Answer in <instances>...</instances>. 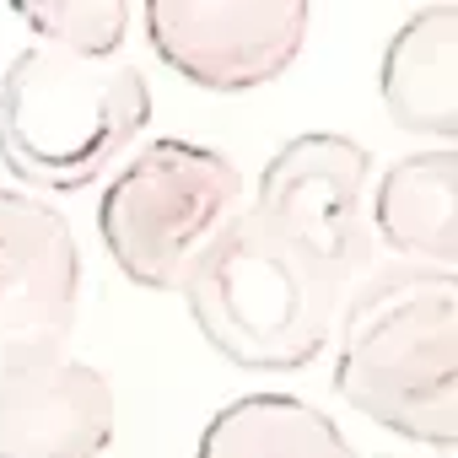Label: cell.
Returning a JSON list of instances; mask_svg holds the SVG:
<instances>
[{
    "mask_svg": "<svg viewBox=\"0 0 458 458\" xmlns=\"http://www.w3.org/2000/svg\"><path fill=\"white\" fill-rule=\"evenodd\" d=\"M372 157L313 130L286 140L249 205L194 254L178 297L216 356L249 372H302L324 356L351 292L372 276Z\"/></svg>",
    "mask_w": 458,
    "mask_h": 458,
    "instance_id": "1",
    "label": "cell"
},
{
    "mask_svg": "<svg viewBox=\"0 0 458 458\" xmlns=\"http://www.w3.org/2000/svg\"><path fill=\"white\" fill-rule=\"evenodd\" d=\"M340 399L372 426L453 453L458 442V276L431 265L372 270L340 313Z\"/></svg>",
    "mask_w": 458,
    "mask_h": 458,
    "instance_id": "2",
    "label": "cell"
},
{
    "mask_svg": "<svg viewBox=\"0 0 458 458\" xmlns=\"http://www.w3.org/2000/svg\"><path fill=\"white\" fill-rule=\"evenodd\" d=\"M151 124V87L124 60L22 49L0 76V162L33 189L98 183Z\"/></svg>",
    "mask_w": 458,
    "mask_h": 458,
    "instance_id": "3",
    "label": "cell"
},
{
    "mask_svg": "<svg viewBox=\"0 0 458 458\" xmlns=\"http://www.w3.org/2000/svg\"><path fill=\"white\" fill-rule=\"evenodd\" d=\"M243 205V173L210 146L151 140L98 199V233L114 265L146 292H178L194 254Z\"/></svg>",
    "mask_w": 458,
    "mask_h": 458,
    "instance_id": "4",
    "label": "cell"
},
{
    "mask_svg": "<svg viewBox=\"0 0 458 458\" xmlns=\"http://www.w3.org/2000/svg\"><path fill=\"white\" fill-rule=\"evenodd\" d=\"M167 71L205 92H254L302 55L313 12L302 0H151L140 12Z\"/></svg>",
    "mask_w": 458,
    "mask_h": 458,
    "instance_id": "5",
    "label": "cell"
},
{
    "mask_svg": "<svg viewBox=\"0 0 458 458\" xmlns=\"http://www.w3.org/2000/svg\"><path fill=\"white\" fill-rule=\"evenodd\" d=\"M81 308L71 221L22 189H0V367L65 356Z\"/></svg>",
    "mask_w": 458,
    "mask_h": 458,
    "instance_id": "6",
    "label": "cell"
},
{
    "mask_svg": "<svg viewBox=\"0 0 458 458\" xmlns=\"http://www.w3.org/2000/svg\"><path fill=\"white\" fill-rule=\"evenodd\" d=\"M119 426L114 383L76 356L0 367V458H103Z\"/></svg>",
    "mask_w": 458,
    "mask_h": 458,
    "instance_id": "7",
    "label": "cell"
},
{
    "mask_svg": "<svg viewBox=\"0 0 458 458\" xmlns=\"http://www.w3.org/2000/svg\"><path fill=\"white\" fill-rule=\"evenodd\" d=\"M383 108L399 130L453 146L458 135V6L437 0L399 22L383 49Z\"/></svg>",
    "mask_w": 458,
    "mask_h": 458,
    "instance_id": "8",
    "label": "cell"
},
{
    "mask_svg": "<svg viewBox=\"0 0 458 458\" xmlns=\"http://www.w3.org/2000/svg\"><path fill=\"white\" fill-rule=\"evenodd\" d=\"M367 226L404 265L453 270L458 259V151L431 146V151L399 157L372 189Z\"/></svg>",
    "mask_w": 458,
    "mask_h": 458,
    "instance_id": "9",
    "label": "cell"
},
{
    "mask_svg": "<svg viewBox=\"0 0 458 458\" xmlns=\"http://www.w3.org/2000/svg\"><path fill=\"white\" fill-rule=\"evenodd\" d=\"M194 458H356V447L297 394H243L205 420Z\"/></svg>",
    "mask_w": 458,
    "mask_h": 458,
    "instance_id": "10",
    "label": "cell"
},
{
    "mask_svg": "<svg viewBox=\"0 0 458 458\" xmlns=\"http://www.w3.org/2000/svg\"><path fill=\"white\" fill-rule=\"evenodd\" d=\"M12 17L38 38V49L71 60H119L135 12L124 0H55V6H17Z\"/></svg>",
    "mask_w": 458,
    "mask_h": 458,
    "instance_id": "11",
    "label": "cell"
}]
</instances>
